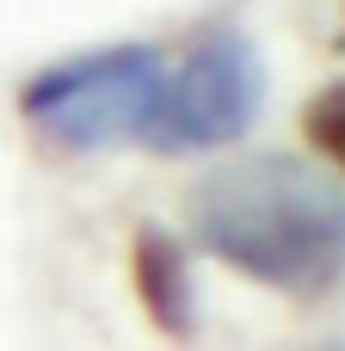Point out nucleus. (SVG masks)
Wrapping results in <instances>:
<instances>
[{
	"instance_id": "1",
	"label": "nucleus",
	"mask_w": 345,
	"mask_h": 351,
	"mask_svg": "<svg viewBox=\"0 0 345 351\" xmlns=\"http://www.w3.org/2000/svg\"><path fill=\"white\" fill-rule=\"evenodd\" d=\"M185 228L198 253L278 296H321L345 278V185L278 148L198 173Z\"/></svg>"
},
{
	"instance_id": "2",
	"label": "nucleus",
	"mask_w": 345,
	"mask_h": 351,
	"mask_svg": "<svg viewBox=\"0 0 345 351\" xmlns=\"http://www.w3.org/2000/svg\"><path fill=\"white\" fill-rule=\"evenodd\" d=\"M160 86H167V56L154 43H99L25 74L19 117L62 154L142 148Z\"/></svg>"
},
{
	"instance_id": "3",
	"label": "nucleus",
	"mask_w": 345,
	"mask_h": 351,
	"mask_svg": "<svg viewBox=\"0 0 345 351\" xmlns=\"http://www.w3.org/2000/svg\"><path fill=\"white\" fill-rule=\"evenodd\" d=\"M265 105V62L241 25H210L191 37L179 62H167L160 105L148 117L142 148L185 160V154H216L235 148Z\"/></svg>"
},
{
	"instance_id": "4",
	"label": "nucleus",
	"mask_w": 345,
	"mask_h": 351,
	"mask_svg": "<svg viewBox=\"0 0 345 351\" xmlns=\"http://www.w3.org/2000/svg\"><path fill=\"white\" fill-rule=\"evenodd\" d=\"M130 278H136V302L148 315V327L160 339H191L198 333V284H191V253L173 228L160 222H136L130 234Z\"/></svg>"
},
{
	"instance_id": "5",
	"label": "nucleus",
	"mask_w": 345,
	"mask_h": 351,
	"mask_svg": "<svg viewBox=\"0 0 345 351\" xmlns=\"http://www.w3.org/2000/svg\"><path fill=\"white\" fill-rule=\"evenodd\" d=\"M302 136H309V148H315L321 160H333L345 173V80L321 86V93L302 105Z\"/></svg>"
}]
</instances>
